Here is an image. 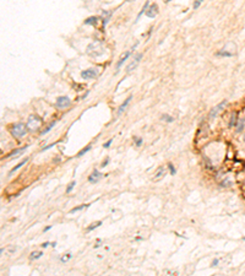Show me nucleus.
<instances>
[{"instance_id": "obj_1", "label": "nucleus", "mask_w": 245, "mask_h": 276, "mask_svg": "<svg viewBox=\"0 0 245 276\" xmlns=\"http://www.w3.org/2000/svg\"><path fill=\"white\" fill-rule=\"evenodd\" d=\"M87 54L88 55H91L93 58H97V57H101L103 55V53H104V47H103V43L99 42V41H96L91 44H88L87 47Z\"/></svg>"}, {"instance_id": "obj_2", "label": "nucleus", "mask_w": 245, "mask_h": 276, "mask_svg": "<svg viewBox=\"0 0 245 276\" xmlns=\"http://www.w3.org/2000/svg\"><path fill=\"white\" fill-rule=\"evenodd\" d=\"M43 124V119H41L38 115H30L28 117V120H27V124H26V126H27V129L30 131H37L38 129H39Z\"/></svg>"}, {"instance_id": "obj_3", "label": "nucleus", "mask_w": 245, "mask_h": 276, "mask_svg": "<svg viewBox=\"0 0 245 276\" xmlns=\"http://www.w3.org/2000/svg\"><path fill=\"white\" fill-rule=\"evenodd\" d=\"M27 126H26L23 123H16L14 126L11 128V134L15 138H22L27 134Z\"/></svg>"}, {"instance_id": "obj_4", "label": "nucleus", "mask_w": 245, "mask_h": 276, "mask_svg": "<svg viewBox=\"0 0 245 276\" xmlns=\"http://www.w3.org/2000/svg\"><path fill=\"white\" fill-rule=\"evenodd\" d=\"M70 104H71V99H70L68 96H61V97H58V98H57L55 107H57V108H60V109H65V108L70 107Z\"/></svg>"}, {"instance_id": "obj_5", "label": "nucleus", "mask_w": 245, "mask_h": 276, "mask_svg": "<svg viewBox=\"0 0 245 276\" xmlns=\"http://www.w3.org/2000/svg\"><path fill=\"white\" fill-rule=\"evenodd\" d=\"M141 59H142V54H141V53H140V54H136V57L133 59V61L126 67V73H131V71L137 67V65L140 64Z\"/></svg>"}, {"instance_id": "obj_6", "label": "nucleus", "mask_w": 245, "mask_h": 276, "mask_svg": "<svg viewBox=\"0 0 245 276\" xmlns=\"http://www.w3.org/2000/svg\"><path fill=\"white\" fill-rule=\"evenodd\" d=\"M227 104V99H224L222 103H220V104H217L216 107H213L212 109H211V112H210V119H213V118H216V115L220 113L223 108H224V106Z\"/></svg>"}, {"instance_id": "obj_7", "label": "nucleus", "mask_w": 245, "mask_h": 276, "mask_svg": "<svg viewBox=\"0 0 245 276\" xmlns=\"http://www.w3.org/2000/svg\"><path fill=\"white\" fill-rule=\"evenodd\" d=\"M97 76V71L96 69H87V70H83L81 73V77L83 80H89V79H93Z\"/></svg>"}, {"instance_id": "obj_8", "label": "nucleus", "mask_w": 245, "mask_h": 276, "mask_svg": "<svg viewBox=\"0 0 245 276\" xmlns=\"http://www.w3.org/2000/svg\"><path fill=\"white\" fill-rule=\"evenodd\" d=\"M101 178H103V174L99 172L98 169H93L92 174L88 177V182L89 183H97L98 180H101Z\"/></svg>"}, {"instance_id": "obj_9", "label": "nucleus", "mask_w": 245, "mask_h": 276, "mask_svg": "<svg viewBox=\"0 0 245 276\" xmlns=\"http://www.w3.org/2000/svg\"><path fill=\"white\" fill-rule=\"evenodd\" d=\"M130 54H131V52H125V53L120 57V59H119V61L117 63V67H115V71H119V69H120V67H121V65L125 63V60L129 58V57H130Z\"/></svg>"}, {"instance_id": "obj_10", "label": "nucleus", "mask_w": 245, "mask_h": 276, "mask_svg": "<svg viewBox=\"0 0 245 276\" xmlns=\"http://www.w3.org/2000/svg\"><path fill=\"white\" fill-rule=\"evenodd\" d=\"M157 12H158V6L156 5V4H152V6H150V9H148V11H146V16H148V17H154L157 15Z\"/></svg>"}, {"instance_id": "obj_11", "label": "nucleus", "mask_w": 245, "mask_h": 276, "mask_svg": "<svg viewBox=\"0 0 245 276\" xmlns=\"http://www.w3.org/2000/svg\"><path fill=\"white\" fill-rule=\"evenodd\" d=\"M15 252H16V248L12 247V245H9V247H5V248H1V249H0V253H1V254L5 253L6 257H10L12 253H15Z\"/></svg>"}, {"instance_id": "obj_12", "label": "nucleus", "mask_w": 245, "mask_h": 276, "mask_svg": "<svg viewBox=\"0 0 245 276\" xmlns=\"http://www.w3.org/2000/svg\"><path fill=\"white\" fill-rule=\"evenodd\" d=\"M131 99H133V96L130 95V96H129V97H127V98H126V99H125V101L120 104V107H119V109H118V115H119V114H121V113L125 111V108L127 107V104L130 103V101H131Z\"/></svg>"}, {"instance_id": "obj_13", "label": "nucleus", "mask_w": 245, "mask_h": 276, "mask_svg": "<svg viewBox=\"0 0 245 276\" xmlns=\"http://www.w3.org/2000/svg\"><path fill=\"white\" fill-rule=\"evenodd\" d=\"M165 173H167V171H165V167H159L158 169H157V172H156V174H154V179L156 180H158V179H161V178H163L164 176H165Z\"/></svg>"}, {"instance_id": "obj_14", "label": "nucleus", "mask_w": 245, "mask_h": 276, "mask_svg": "<svg viewBox=\"0 0 245 276\" xmlns=\"http://www.w3.org/2000/svg\"><path fill=\"white\" fill-rule=\"evenodd\" d=\"M28 146H25V147H20V149H16V150H14L11 153H9L7 155V157H14V156H17V155H20L21 152H23L26 149H27Z\"/></svg>"}, {"instance_id": "obj_15", "label": "nucleus", "mask_w": 245, "mask_h": 276, "mask_svg": "<svg viewBox=\"0 0 245 276\" xmlns=\"http://www.w3.org/2000/svg\"><path fill=\"white\" fill-rule=\"evenodd\" d=\"M98 20H99L98 16H91V17H88V19L85 20V25H95Z\"/></svg>"}, {"instance_id": "obj_16", "label": "nucleus", "mask_w": 245, "mask_h": 276, "mask_svg": "<svg viewBox=\"0 0 245 276\" xmlns=\"http://www.w3.org/2000/svg\"><path fill=\"white\" fill-rule=\"evenodd\" d=\"M244 125H245V119L244 118H239L238 119V124H237V131L240 133V131L244 129Z\"/></svg>"}, {"instance_id": "obj_17", "label": "nucleus", "mask_w": 245, "mask_h": 276, "mask_svg": "<svg viewBox=\"0 0 245 276\" xmlns=\"http://www.w3.org/2000/svg\"><path fill=\"white\" fill-rule=\"evenodd\" d=\"M102 225V221H97V222H95V223H91V225H89L88 227H87V230H86V232H91L92 230H96L97 227H99Z\"/></svg>"}, {"instance_id": "obj_18", "label": "nucleus", "mask_w": 245, "mask_h": 276, "mask_svg": "<svg viewBox=\"0 0 245 276\" xmlns=\"http://www.w3.org/2000/svg\"><path fill=\"white\" fill-rule=\"evenodd\" d=\"M217 55L218 57H227V58H230V57H233L234 53H230V52H226V49L221 50V52H217Z\"/></svg>"}, {"instance_id": "obj_19", "label": "nucleus", "mask_w": 245, "mask_h": 276, "mask_svg": "<svg viewBox=\"0 0 245 276\" xmlns=\"http://www.w3.org/2000/svg\"><path fill=\"white\" fill-rule=\"evenodd\" d=\"M237 118H238L237 112H233V113H232L230 122H229V128H232V126H234V125H235V123H237Z\"/></svg>"}, {"instance_id": "obj_20", "label": "nucleus", "mask_w": 245, "mask_h": 276, "mask_svg": "<svg viewBox=\"0 0 245 276\" xmlns=\"http://www.w3.org/2000/svg\"><path fill=\"white\" fill-rule=\"evenodd\" d=\"M42 255H43V253H42L41 251H36V252H32V253H31L30 258H31V260H33V259H39Z\"/></svg>"}, {"instance_id": "obj_21", "label": "nucleus", "mask_w": 245, "mask_h": 276, "mask_svg": "<svg viewBox=\"0 0 245 276\" xmlns=\"http://www.w3.org/2000/svg\"><path fill=\"white\" fill-rule=\"evenodd\" d=\"M27 161H28V159H27V157H26V159H25L23 161H21V162H20V163L17 165V166H15L14 168H12V169L10 171V174H12V173H14V172H15V171H17V169H19L20 167H22V166H23V165H25L26 162H27Z\"/></svg>"}, {"instance_id": "obj_22", "label": "nucleus", "mask_w": 245, "mask_h": 276, "mask_svg": "<svg viewBox=\"0 0 245 276\" xmlns=\"http://www.w3.org/2000/svg\"><path fill=\"white\" fill-rule=\"evenodd\" d=\"M55 124H57V120H54V122H51V123H50V124H49V125H48V126H47V128H45L44 130H42V131H41V134H42V135L47 134V133H48V131H50V130H51V128H53V126H54Z\"/></svg>"}, {"instance_id": "obj_23", "label": "nucleus", "mask_w": 245, "mask_h": 276, "mask_svg": "<svg viewBox=\"0 0 245 276\" xmlns=\"http://www.w3.org/2000/svg\"><path fill=\"white\" fill-rule=\"evenodd\" d=\"M150 6V1H146L145 3V5H144V7H142V10H141L140 12H139V15H137V19H136V21L140 19V16L142 15V14H146V10H147V7Z\"/></svg>"}, {"instance_id": "obj_24", "label": "nucleus", "mask_w": 245, "mask_h": 276, "mask_svg": "<svg viewBox=\"0 0 245 276\" xmlns=\"http://www.w3.org/2000/svg\"><path fill=\"white\" fill-rule=\"evenodd\" d=\"M88 206H89L88 204H85V205H80V206H77V207H75V209L70 210V214H75V212L80 211V210H82V209H85V207H88Z\"/></svg>"}, {"instance_id": "obj_25", "label": "nucleus", "mask_w": 245, "mask_h": 276, "mask_svg": "<svg viewBox=\"0 0 245 276\" xmlns=\"http://www.w3.org/2000/svg\"><path fill=\"white\" fill-rule=\"evenodd\" d=\"M134 142H135V145H136V147H140L141 145H142V138H139V136H134Z\"/></svg>"}, {"instance_id": "obj_26", "label": "nucleus", "mask_w": 245, "mask_h": 276, "mask_svg": "<svg viewBox=\"0 0 245 276\" xmlns=\"http://www.w3.org/2000/svg\"><path fill=\"white\" fill-rule=\"evenodd\" d=\"M162 120H164L167 123H172L174 119H173V117H171L168 114H162Z\"/></svg>"}, {"instance_id": "obj_27", "label": "nucleus", "mask_w": 245, "mask_h": 276, "mask_svg": "<svg viewBox=\"0 0 245 276\" xmlns=\"http://www.w3.org/2000/svg\"><path fill=\"white\" fill-rule=\"evenodd\" d=\"M91 149H92V146H91V145H88L87 147H85L83 150H81V151H80L79 153H77V156H79V157H81V156H83L85 153H87V152H88L89 150H91Z\"/></svg>"}, {"instance_id": "obj_28", "label": "nucleus", "mask_w": 245, "mask_h": 276, "mask_svg": "<svg viewBox=\"0 0 245 276\" xmlns=\"http://www.w3.org/2000/svg\"><path fill=\"white\" fill-rule=\"evenodd\" d=\"M75 184H76V182L74 180V182H71L69 185H68V188H66V194H70L71 191H72V189H74V187H75Z\"/></svg>"}, {"instance_id": "obj_29", "label": "nucleus", "mask_w": 245, "mask_h": 276, "mask_svg": "<svg viewBox=\"0 0 245 276\" xmlns=\"http://www.w3.org/2000/svg\"><path fill=\"white\" fill-rule=\"evenodd\" d=\"M70 259H71V254H70V253H68V254H65V255H64V257H63L60 260L65 263V261H68V260H70Z\"/></svg>"}, {"instance_id": "obj_30", "label": "nucleus", "mask_w": 245, "mask_h": 276, "mask_svg": "<svg viewBox=\"0 0 245 276\" xmlns=\"http://www.w3.org/2000/svg\"><path fill=\"white\" fill-rule=\"evenodd\" d=\"M169 171H171V174H172V176H175V174H176V171H175V168H174V166H173L172 163H169Z\"/></svg>"}, {"instance_id": "obj_31", "label": "nucleus", "mask_w": 245, "mask_h": 276, "mask_svg": "<svg viewBox=\"0 0 245 276\" xmlns=\"http://www.w3.org/2000/svg\"><path fill=\"white\" fill-rule=\"evenodd\" d=\"M218 263H220V259H213V260H212V263H211V266H212V268L217 266V265H218Z\"/></svg>"}, {"instance_id": "obj_32", "label": "nucleus", "mask_w": 245, "mask_h": 276, "mask_svg": "<svg viewBox=\"0 0 245 276\" xmlns=\"http://www.w3.org/2000/svg\"><path fill=\"white\" fill-rule=\"evenodd\" d=\"M112 142H113V139H110V140H108L106 144H104V145H103V147H104V149H108L110 145H112Z\"/></svg>"}, {"instance_id": "obj_33", "label": "nucleus", "mask_w": 245, "mask_h": 276, "mask_svg": "<svg viewBox=\"0 0 245 276\" xmlns=\"http://www.w3.org/2000/svg\"><path fill=\"white\" fill-rule=\"evenodd\" d=\"M55 144H57V142H54V144H50V145H48V146H44V147L42 149V152H43V151H47V150H49L50 147H53V146L55 145Z\"/></svg>"}, {"instance_id": "obj_34", "label": "nucleus", "mask_w": 245, "mask_h": 276, "mask_svg": "<svg viewBox=\"0 0 245 276\" xmlns=\"http://www.w3.org/2000/svg\"><path fill=\"white\" fill-rule=\"evenodd\" d=\"M201 3H202V1H201V0H196V1L194 3V9H197V7H199V6L201 5Z\"/></svg>"}, {"instance_id": "obj_35", "label": "nucleus", "mask_w": 245, "mask_h": 276, "mask_svg": "<svg viewBox=\"0 0 245 276\" xmlns=\"http://www.w3.org/2000/svg\"><path fill=\"white\" fill-rule=\"evenodd\" d=\"M108 163H109V159H107V160H106L104 162H102V168H103V167H106V166H107Z\"/></svg>"}, {"instance_id": "obj_36", "label": "nucleus", "mask_w": 245, "mask_h": 276, "mask_svg": "<svg viewBox=\"0 0 245 276\" xmlns=\"http://www.w3.org/2000/svg\"><path fill=\"white\" fill-rule=\"evenodd\" d=\"M49 244H51V243H50V242H45V243H43V244H42V248H47Z\"/></svg>"}, {"instance_id": "obj_37", "label": "nucleus", "mask_w": 245, "mask_h": 276, "mask_svg": "<svg viewBox=\"0 0 245 276\" xmlns=\"http://www.w3.org/2000/svg\"><path fill=\"white\" fill-rule=\"evenodd\" d=\"M50 230H51V226H48V227L44 228V232H48V231H50Z\"/></svg>"}, {"instance_id": "obj_38", "label": "nucleus", "mask_w": 245, "mask_h": 276, "mask_svg": "<svg viewBox=\"0 0 245 276\" xmlns=\"http://www.w3.org/2000/svg\"><path fill=\"white\" fill-rule=\"evenodd\" d=\"M88 93H89V91H87V92H86V93H85V95H83V97H82V99H83V98H86V97H87V95H88Z\"/></svg>"}, {"instance_id": "obj_39", "label": "nucleus", "mask_w": 245, "mask_h": 276, "mask_svg": "<svg viewBox=\"0 0 245 276\" xmlns=\"http://www.w3.org/2000/svg\"><path fill=\"white\" fill-rule=\"evenodd\" d=\"M243 241H245V237H244V238H243Z\"/></svg>"}, {"instance_id": "obj_40", "label": "nucleus", "mask_w": 245, "mask_h": 276, "mask_svg": "<svg viewBox=\"0 0 245 276\" xmlns=\"http://www.w3.org/2000/svg\"><path fill=\"white\" fill-rule=\"evenodd\" d=\"M244 139H245V136H244Z\"/></svg>"}]
</instances>
